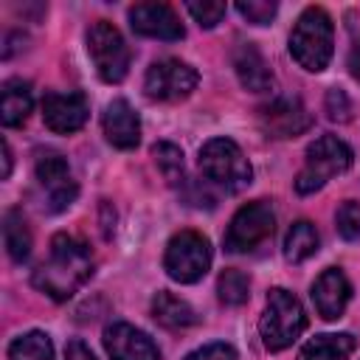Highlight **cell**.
<instances>
[{"label":"cell","mask_w":360,"mask_h":360,"mask_svg":"<svg viewBox=\"0 0 360 360\" xmlns=\"http://www.w3.org/2000/svg\"><path fill=\"white\" fill-rule=\"evenodd\" d=\"M93 276V256L84 242L70 233H56L51 239L48 259L34 270V287L53 301H68Z\"/></svg>","instance_id":"1"},{"label":"cell","mask_w":360,"mask_h":360,"mask_svg":"<svg viewBox=\"0 0 360 360\" xmlns=\"http://www.w3.org/2000/svg\"><path fill=\"white\" fill-rule=\"evenodd\" d=\"M335 51V28H332V17L321 8V6H309L301 11V17L295 20L292 31H290V53L292 59L309 70V73H321Z\"/></svg>","instance_id":"2"},{"label":"cell","mask_w":360,"mask_h":360,"mask_svg":"<svg viewBox=\"0 0 360 360\" xmlns=\"http://www.w3.org/2000/svg\"><path fill=\"white\" fill-rule=\"evenodd\" d=\"M304 329H307V312H304L301 301L292 292H287L284 287L270 290L264 312L259 318V332H262L264 346L270 352H281V349L292 346Z\"/></svg>","instance_id":"3"},{"label":"cell","mask_w":360,"mask_h":360,"mask_svg":"<svg viewBox=\"0 0 360 360\" xmlns=\"http://www.w3.org/2000/svg\"><path fill=\"white\" fill-rule=\"evenodd\" d=\"M354 155L349 143H343L338 135H321L307 146V160L304 169L295 177V191L298 194H315L321 191L335 174L349 172Z\"/></svg>","instance_id":"4"},{"label":"cell","mask_w":360,"mask_h":360,"mask_svg":"<svg viewBox=\"0 0 360 360\" xmlns=\"http://www.w3.org/2000/svg\"><path fill=\"white\" fill-rule=\"evenodd\" d=\"M200 169L211 183L222 186L225 191H239L253 180L250 160L245 158L239 143L231 138L205 141L200 149Z\"/></svg>","instance_id":"5"},{"label":"cell","mask_w":360,"mask_h":360,"mask_svg":"<svg viewBox=\"0 0 360 360\" xmlns=\"http://www.w3.org/2000/svg\"><path fill=\"white\" fill-rule=\"evenodd\" d=\"M163 267L169 278L180 284L200 281L211 267V242L197 231H180L169 239L163 253Z\"/></svg>","instance_id":"6"},{"label":"cell","mask_w":360,"mask_h":360,"mask_svg":"<svg viewBox=\"0 0 360 360\" xmlns=\"http://www.w3.org/2000/svg\"><path fill=\"white\" fill-rule=\"evenodd\" d=\"M87 53L101 82L118 84L129 73V48L121 31L107 20H96L87 28Z\"/></svg>","instance_id":"7"},{"label":"cell","mask_w":360,"mask_h":360,"mask_svg":"<svg viewBox=\"0 0 360 360\" xmlns=\"http://www.w3.org/2000/svg\"><path fill=\"white\" fill-rule=\"evenodd\" d=\"M273 228H276V214H273L270 202L253 200L231 217V225H228L225 239H222L225 250L228 253H248L256 245H262L264 239H270Z\"/></svg>","instance_id":"8"},{"label":"cell","mask_w":360,"mask_h":360,"mask_svg":"<svg viewBox=\"0 0 360 360\" xmlns=\"http://www.w3.org/2000/svg\"><path fill=\"white\" fill-rule=\"evenodd\" d=\"M197 82H200V76L191 65H186L180 59H158L149 65V70L143 76V90L155 101H180V98L191 96Z\"/></svg>","instance_id":"9"},{"label":"cell","mask_w":360,"mask_h":360,"mask_svg":"<svg viewBox=\"0 0 360 360\" xmlns=\"http://www.w3.org/2000/svg\"><path fill=\"white\" fill-rule=\"evenodd\" d=\"M259 124L267 138H295L309 129L312 118L295 96H278L259 110Z\"/></svg>","instance_id":"10"},{"label":"cell","mask_w":360,"mask_h":360,"mask_svg":"<svg viewBox=\"0 0 360 360\" xmlns=\"http://www.w3.org/2000/svg\"><path fill=\"white\" fill-rule=\"evenodd\" d=\"M37 180L48 194L51 211H65L73 200H76V183L70 177V166L59 152H39L37 163H34Z\"/></svg>","instance_id":"11"},{"label":"cell","mask_w":360,"mask_h":360,"mask_svg":"<svg viewBox=\"0 0 360 360\" xmlns=\"http://www.w3.org/2000/svg\"><path fill=\"white\" fill-rule=\"evenodd\" d=\"M90 118V101L84 93H48L42 98V121L51 132L68 135L87 124Z\"/></svg>","instance_id":"12"},{"label":"cell","mask_w":360,"mask_h":360,"mask_svg":"<svg viewBox=\"0 0 360 360\" xmlns=\"http://www.w3.org/2000/svg\"><path fill=\"white\" fill-rule=\"evenodd\" d=\"M129 25L135 34L149 37V39H163V42L183 39L186 34L180 17L166 3H135L129 8Z\"/></svg>","instance_id":"13"},{"label":"cell","mask_w":360,"mask_h":360,"mask_svg":"<svg viewBox=\"0 0 360 360\" xmlns=\"http://www.w3.org/2000/svg\"><path fill=\"white\" fill-rule=\"evenodd\" d=\"M104 349L112 360H160V349L155 346V340L124 321H115L104 329Z\"/></svg>","instance_id":"14"},{"label":"cell","mask_w":360,"mask_h":360,"mask_svg":"<svg viewBox=\"0 0 360 360\" xmlns=\"http://www.w3.org/2000/svg\"><path fill=\"white\" fill-rule=\"evenodd\" d=\"M349 298H352V284H349L346 273L338 267H326L312 284V304L323 321L340 318L346 312Z\"/></svg>","instance_id":"15"},{"label":"cell","mask_w":360,"mask_h":360,"mask_svg":"<svg viewBox=\"0 0 360 360\" xmlns=\"http://www.w3.org/2000/svg\"><path fill=\"white\" fill-rule=\"evenodd\" d=\"M104 138L115 149H135L141 143V121L127 98H112L101 115Z\"/></svg>","instance_id":"16"},{"label":"cell","mask_w":360,"mask_h":360,"mask_svg":"<svg viewBox=\"0 0 360 360\" xmlns=\"http://www.w3.org/2000/svg\"><path fill=\"white\" fill-rule=\"evenodd\" d=\"M233 70L245 90L264 93L273 87V70L253 42H239L233 51Z\"/></svg>","instance_id":"17"},{"label":"cell","mask_w":360,"mask_h":360,"mask_svg":"<svg viewBox=\"0 0 360 360\" xmlns=\"http://www.w3.org/2000/svg\"><path fill=\"white\" fill-rule=\"evenodd\" d=\"M31 110H34L31 84L22 79H6L0 87V121L6 127H20L28 121Z\"/></svg>","instance_id":"18"},{"label":"cell","mask_w":360,"mask_h":360,"mask_svg":"<svg viewBox=\"0 0 360 360\" xmlns=\"http://www.w3.org/2000/svg\"><path fill=\"white\" fill-rule=\"evenodd\" d=\"M152 318L166 326V329H186V326H194L197 323V312L188 301L172 295V292H158L152 298Z\"/></svg>","instance_id":"19"},{"label":"cell","mask_w":360,"mask_h":360,"mask_svg":"<svg viewBox=\"0 0 360 360\" xmlns=\"http://www.w3.org/2000/svg\"><path fill=\"white\" fill-rule=\"evenodd\" d=\"M318 245H321L318 228L309 219H298L290 225V231L284 236V259L292 264H301L318 253Z\"/></svg>","instance_id":"20"},{"label":"cell","mask_w":360,"mask_h":360,"mask_svg":"<svg viewBox=\"0 0 360 360\" xmlns=\"http://www.w3.org/2000/svg\"><path fill=\"white\" fill-rule=\"evenodd\" d=\"M354 352V338L340 332V335H315L312 340L304 343L298 360H346Z\"/></svg>","instance_id":"21"},{"label":"cell","mask_w":360,"mask_h":360,"mask_svg":"<svg viewBox=\"0 0 360 360\" xmlns=\"http://www.w3.org/2000/svg\"><path fill=\"white\" fill-rule=\"evenodd\" d=\"M3 242L14 262H25L31 253V231L17 208H8L3 214Z\"/></svg>","instance_id":"22"},{"label":"cell","mask_w":360,"mask_h":360,"mask_svg":"<svg viewBox=\"0 0 360 360\" xmlns=\"http://www.w3.org/2000/svg\"><path fill=\"white\" fill-rule=\"evenodd\" d=\"M8 360H53V343L45 332L31 329L8 343Z\"/></svg>","instance_id":"23"},{"label":"cell","mask_w":360,"mask_h":360,"mask_svg":"<svg viewBox=\"0 0 360 360\" xmlns=\"http://www.w3.org/2000/svg\"><path fill=\"white\" fill-rule=\"evenodd\" d=\"M152 158H155V163H158V169H160V174H163V180L169 183V186H183L186 183V169H183V152L174 146V143H169V141H160V143H155L152 146Z\"/></svg>","instance_id":"24"},{"label":"cell","mask_w":360,"mask_h":360,"mask_svg":"<svg viewBox=\"0 0 360 360\" xmlns=\"http://www.w3.org/2000/svg\"><path fill=\"white\" fill-rule=\"evenodd\" d=\"M217 295L222 304L228 307H239L248 301L250 295V278L242 273V270H222L219 278H217Z\"/></svg>","instance_id":"25"},{"label":"cell","mask_w":360,"mask_h":360,"mask_svg":"<svg viewBox=\"0 0 360 360\" xmlns=\"http://www.w3.org/2000/svg\"><path fill=\"white\" fill-rule=\"evenodd\" d=\"M335 222H338V233H340L343 239H349V242L360 239V202L346 200V202L338 208Z\"/></svg>","instance_id":"26"},{"label":"cell","mask_w":360,"mask_h":360,"mask_svg":"<svg viewBox=\"0 0 360 360\" xmlns=\"http://www.w3.org/2000/svg\"><path fill=\"white\" fill-rule=\"evenodd\" d=\"M236 11L248 20V22H253V25H267L273 17H276V11H278V6L273 3V0H239L236 3Z\"/></svg>","instance_id":"27"},{"label":"cell","mask_w":360,"mask_h":360,"mask_svg":"<svg viewBox=\"0 0 360 360\" xmlns=\"http://www.w3.org/2000/svg\"><path fill=\"white\" fill-rule=\"evenodd\" d=\"M186 11L197 20L200 28H214L225 17L228 6L225 3H186Z\"/></svg>","instance_id":"28"},{"label":"cell","mask_w":360,"mask_h":360,"mask_svg":"<svg viewBox=\"0 0 360 360\" xmlns=\"http://www.w3.org/2000/svg\"><path fill=\"white\" fill-rule=\"evenodd\" d=\"M326 115L332 121H349L352 118V104L343 90H329L326 93Z\"/></svg>","instance_id":"29"},{"label":"cell","mask_w":360,"mask_h":360,"mask_svg":"<svg viewBox=\"0 0 360 360\" xmlns=\"http://www.w3.org/2000/svg\"><path fill=\"white\" fill-rule=\"evenodd\" d=\"M186 360H236V352L228 343H205L194 349Z\"/></svg>","instance_id":"30"},{"label":"cell","mask_w":360,"mask_h":360,"mask_svg":"<svg viewBox=\"0 0 360 360\" xmlns=\"http://www.w3.org/2000/svg\"><path fill=\"white\" fill-rule=\"evenodd\" d=\"M65 360H96V354L90 352L87 343H82V340H70L68 349H65Z\"/></svg>","instance_id":"31"},{"label":"cell","mask_w":360,"mask_h":360,"mask_svg":"<svg viewBox=\"0 0 360 360\" xmlns=\"http://www.w3.org/2000/svg\"><path fill=\"white\" fill-rule=\"evenodd\" d=\"M349 70H352V76L360 82V39L354 42V48H352V53H349Z\"/></svg>","instance_id":"32"},{"label":"cell","mask_w":360,"mask_h":360,"mask_svg":"<svg viewBox=\"0 0 360 360\" xmlns=\"http://www.w3.org/2000/svg\"><path fill=\"white\" fill-rule=\"evenodd\" d=\"M11 174V149H8V141H3V177Z\"/></svg>","instance_id":"33"}]
</instances>
